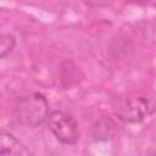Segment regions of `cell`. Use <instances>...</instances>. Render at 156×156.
<instances>
[{"label": "cell", "mask_w": 156, "mask_h": 156, "mask_svg": "<svg viewBox=\"0 0 156 156\" xmlns=\"http://www.w3.org/2000/svg\"><path fill=\"white\" fill-rule=\"evenodd\" d=\"M15 110L20 123L30 128L41 126L50 115V106L46 96L38 91L18 98Z\"/></svg>", "instance_id": "6da1fadb"}, {"label": "cell", "mask_w": 156, "mask_h": 156, "mask_svg": "<svg viewBox=\"0 0 156 156\" xmlns=\"http://www.w3.org/2000/svg\"><path fill=\"white\" fill-rule=\"evenodd\" d=\"M155 112V102L152 99L143 95L130 96L121 100L115 107V116L123 123L135 124L145 121Z\"/></svg>", "instance_id": "7a4b0ae2"}, {"label": "cell", "mask_w": 156, "mask_h": 156, "mask_svg": "<svg viewBox=\"0 0 156 156\" xmlns=\"http://www.w3.org/2000/svg\"><path fill=\"white\" fill-rule=\"evenodd\" d=\"M49 130L62 144L74 145L79 139V127L76 118L63 111H50L46 119Z\"/></svg>", "instance_id": "3957f363"}, {"label": "cell", "mask_w": 156, "mask_h": 156, "mask_svg": "<svg viewBox=\"0 0 156 156\" xmlns=\"http://www.w3.org/2000/svg\"><path fill=\"white\" fill-rule=\"evenodd\" d=\"M0 156H33V154L12 133L0 129Z\"/></svg>", "instance_id": "277c9868"}, {"label": "cell", "mask_w": 156, "mask_h": 156, "mask_svg": "<svg viewBox=\"0 0 156 156\" xmlns=\"http://www.w3.org/2000/svg\"><path fill=\"white\" fill-rule=\"evenodd\" d=\"M93 130V135L96 140H107L112 136L115 132V123L108 118H102L94 124Z\"/></svg>", "instance_id": "5b68a950"}, {"label": "cell", "mask_w": 156, "mask_h": 156, "mask_svg": "<svg viewBox=\"0 0 156 156\" xmlns=\"http://www.w3.org/2000/svg\"><path fill=\"white\" fill-rule=\"evenodd\" d=\"M16 46V38L12 34H0V60L9 56Z\"/></svg>", "instance_id": "8992f818"}, {"label": "cell", "mask_w": 156, "mask_h": 156, "mask_svg": "<svg viewBox=\"0 0 156 156\" xmlns=\"http://www.w3.org/2000/svg\"><path fill=\"white\" fill-rule=\"evenodd\" d=\"M61 72H66L67 73V77L68 78V83H67V88L73 85V84H77L78 83V68L77 66L72 62V61H65L62 65H61Z\"/></svg>", "instance_id": "52a82bcc"}, {"label": "cell", "mask_w": 156, "mask_h": 156, "mask_svg": "<svg viewBox=\"0 0 156 156\" xmlns=\"http://www.w3.org/2000/svg\"><path fill=\"white\" fill-rule=\"evenodd\" d=\"M146 156H155V152L154 151H150V152L146 154Z\"/></svg>", "instance_id": "ba28073f"}]
</instances>
